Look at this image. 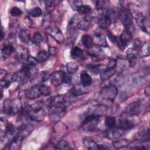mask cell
Returning a JSON list of instances; mask_svg holds the SVG:
<instances>
[{
	"mask_svg": "<svg viewBox=\"0 0 150 150\" xmlns=\"http://www.w3.org/2000/svg\"><path fill=\"white\" fill-rule=\"evenodd\" d=\"M68 104L66 101L55 103L49 107L48 115L52 122H57L66 114Z\"/></svg>",
	"mask_w": 150,
	"mask_h": 150,
	"instance_id": "1",
	"label": "cell"
},
{
	"mask_svg": "<svg viewBox=\"0 0 150 150\" xmlns=\"http://www.w3.org/2000/svg\"><path fill=\"white\" fill-rule=\"evenodd\" d=\"M25 112L30 120L37 122L43 121L46 116L44 108L40 104L38 103L27 106L25 109Z\"/></svg>",
	"mask_w": 150,
	"mask_h": 150,
	"instance_id": "2",
	"label": "cell"
},
{
	"mask_svg": "<svg viewBox=\"0 0 150 150\" xmlns=\"http://www.w3.org/2000/svg\"><path fill=\"white\" fill-rule=\"evenodd\" d=\"M51 93L50 88L44 84L33 85L25 93V97L28 99H35L40 96H48Z\"/></svg>",
	"mask_w": 150,
	"mask_h": 150,
	"instance_id": "3",
	"label": "cell"
},
{
	"mask_svg": "<svg viewBox=\"0 0 150 150\" xmlns=\"http://www.w3.org/2000/svg\"><path fill=\"white\" fill-rule=\"evenodd\" d=\"M128 11L131 16L135 18L138 25L141 28L142 31L148 34L149 32V22L146 18L141 12L139 11L137 8H135V6H133L131 5L129 6V9H128Z\"/></svg>",
	"mask_w": 150,
	"mask_h": 150,
	"instance_id": "4",
	"label": "cell"
},
{
	"mask_svg": "<svg viewBox=\"0 0 150 150\" xmlns=\"http://www.w3.org/2000/svg\"><path fill=\"white\" fill-rule=\"evenodd\" d=\"M22 110V106L19 99H6L4 101L3 110L4 112L8 115H15L20 112Z\"/></svg>",
	"mask_w": 150,
	"mask_h": 150,
	"instance_id": "5",
	"label": "cell"
},
{
	"mask_svg": "<svg viewBox=\"0 0 150 150\" xmlns=\"http://www.w3.org/2000/svg\"><path fill=\"white\" fill-rule=\"evenodd\" d=\"M117 13L119 19L125 26V29L132 33L134 30V25L132 20V16L128 9L121 6L119 8Z\"/></svg>",
	"mask_w": 150,
	"mask_h": 150,
	"instance_id": "6",
	"label": "cell"
},
{
	"mask_svg": "<svg viewBox=\"0 0 150 150\" xmlns=\"http://www.w3.org/2000/svg\"><path fill=\"white\" fill-rule=\"evenodd\" d=\"M100 117L94 115H86L81 124V128L83 131L85 132H92L95 131L98 124Z\"/></svg>",
	"mask_w": 150,
	"mask_h": 150,
	"instance_id": "7",
	"label": "cell"
},
{
	"mask_svg": "<svg viewBox=\"0 0 150 150\" xmlns=\"http://www.w3.org/2000/svg\"><path fill=\"white\" fill-rule=\"evenodd\" d=\"M114 12L112 11L105 10L100 15L98 18V24L101 28L105 29L112 23Z\"/></svg>",
	"mask_w": 150,
	"mask_h": 150,
	"instance_id": "8",
	"label": "cell"
},
{
	"mask_svg": "<svg viewBox=\"0 0 150 150\" xmlns=\"http://www.w3.org/2000/svg\"><path fill=\"white\" fill-rule=\"evenodd\" d=\"M101 96L109 100H113L117 95L118 90L113 84H108L103 87L100 91Z\"/></svg>",
	"mask_w": 150,
	"mask_h": 150,
	"instance_id": "9",
	"label": "cell"
},
{
	"mask_svg": "<svg viewBox=\"0 0 150 150\" xmlns=\"http://www.w3.org/2000/svg\"><path fill=\"white\" fill-rule=\"evenodd\" d=\"M47 33L50 35L55 41L59 43H62L64 41V36L62 31L55 26H50L47 29H46Z\"/></svg>",
	"mask_w": 150,
	"mask_h": 150,
	"instance_id": "10",
	"label": "cell"
},
{
	"mask_svg": "<svg viewBox=\"0 0 150 150\" xmlns=\"http://www.w3.org/2000/svg\"><path fill=\"white\" fill-rule=\"evenodd\" d=\"M125 110L131 115H138L142 110V103L141 101L132 102L126 107Z\"/></svg>",
	"mask_w": 150,
	"mask_h": 150,
	"instance_id": "11",
	"label": "cell"
},
{
	"mask_svg": "<svg viewBox=\"0 0 150 150\" xmlns=\"http://www.w3.org/2000/svg\"><path fill=\"white\" fill-rule=\"evenodd\" d=\"M107 109H108L107 106H106L104 104H95L89 108L86 114V115H94L100 117L104 114H105Z\"/></svg>",
	"mask_w": 150,
	"mask_h": 150,
	"instance_id": "12",
	"label": "cell"
},
{
	"mask_svg": "<svg viewBox=\"0 0 150 150\" xmlns=\"http://www.w3.org/2000/svg\"><path fill=\"white\" fill-rule=\"evenodd\" d=\"M131 149H148L150 147L149 139H137L128 145Z\"/></svg>",
	"mask_w": 150,
	"mask_h": 150,
	"instance_id": "13",
	"label": "cell"
},
{
	"mask_svg": "<svg viewBox=\"0 0 150 150\" xmlns=\"http://www.w3.org/2000/svg\"><path fill=\"white\" fill-rule=\"evenodd\" d=\"M131 39L132 33L127 29H124L120 35L118 45L120 47L124 49L129 43V42L131 41Z\"/></svg>",
	"mask_w": 150,
	"mask_h": 150,
	"instance_id": "14",
	"label": "cell"
},
{
	"mask_svg": "<svg viewBox=\"0 0 150 150\" xmlns=\"http://www.w3.org/2000/svg\"><path fill=\"white\" fill-rule=\"evenodd\" d=\"M64 73L62 71H56L50 74V82L53 86H60L64 83Z\"/></svg>",
	"mask_w": 150,
	"mask_h": 150,
	"instance_id": "15",
	"label": "cell"
},
{
	"mask_svg": "<svg viewBox=\"0 0 150 150\" xmlns=\"http://www.w3.org/2000/svg\"><path fill=\"white\" fill-rule=\"evenodd\" d=\"M33 130V126L30 124H23L17 129L16 135L23 139L29 136Z\"/></svg>",
	"mask_w": 150,
	"mask_h": 150,
	"instance_id": "16",
	"label": "cell"
},
{
	"mask_svg": "<svg viewBox=\"0 0 150 150\" xmlns=\"http://www.w3.org/2000/svg\"><path fill=\"white\" fill-rule=\"evenodd\" d=\"M50 75L47 71H41L36 73L32 80V83L33 85L42 84L46 81L49 78Z\"/></svg>",
	"mask_w": 150,
	"mask_h": 150,
	"instance_id": "17",
	"label": "cell"
},
{
	"mask_svg": "<svg viewBox=\"0 0 150 150\" xmlns=\"http://www.w3.org/2000/svg\"><path fill=\"white\" fill-rule=\"evenodd\" d=\"M139 56V52L134 47L129 48L127 51L126 57L131 66H134L136 64L138 60Z\"/></svg>",
	"mask_w": 150,
	"mask_h": 150,
	"instance_id": "18",
	"label": "cell"
},
{
	"mask_svg": "<svg viewBox=\"0 0 150 150\" xmlns=\"http://www.w3.org/2000/svg\"><path fill=\"white\" fill-rule=\"evenodd\" d=\"M135 126V124L132 121L128 118H122L118 120L116 127L123 130H129L131 129H132Z\"/></svg>",
	"mask_w": 150,
	"mask_h": 150,
	"instance_id": "19",
	"label": "cell"
},
{
	"mask_svg": "<svg viewBox=\"0 0 150 150\" xmlns=\"http://www.w3.org/2000/svg\"><path fill=\"white\" fill-rule=\"evenodd\" d=\"M67 130V127L65 124H64L63 122L60 121L56 122L54 128V137L56 140L60 138V137H63V135H64L66 132Z\"/></svg>",
	"mask_w": 150,
	"mask_h": 150,
	"instance_id": "20",
	"label": "cell"
},
{
	"mask_svg": "<svg viewBox=\"0 0 150 150\" xmlns=\"http://www.w3.org/2000/svg\"><path fill=\"white\" fill-rule=\"evenodd\" d=\"M16 52L17 59L21 62L26 63L29 57L28 49L23 46H19L16 48Z\"/></svg>",
	"mask_w": 150,
	"mask_h": 150,
	"instance_id": "21",
	"label": "cell"
},
{
	"mask_svg": "<svg viewBox=\"0 0 150 150\" xmlns=\"http://www.w3.org/2000/svg\"><path fill=\"white\" fill-rule=\"evenodd\" d=\"M23 139V138L16 134L14 137L9 141L8 144L5 147V149L12 150H16L20 149Z\"/></svg>",
	"mask_w": 150,
	"mask_h": 150,
	"instance_id": "22",
	"label": "cell"
},
{
	"mask_svg": "<svg viewBox=\"0 0 150 150\" xmlns=\"http://www.w3.org/2000/svg\"><path fill=\"white\" fill-rule=\"evenodd\" d=\"M88 54L91 57L96 59H100L104 57V53L103 49L98 46H91L88 50Z\"/></svg>",
	"mask_w": 150,
	"mask_h": 150,
	"instance_id": "23",
	"label": "cell"
},
{
	"mask_svg": "<svg viewBox=\"0 0 150 150\" xmlns=\"http://www.w3.org/2000/svg\"><path fill=\"white\" fill-rule=\"evenodd\" d=\"M124 131L117 127H115L111 129H109V130L107 132L106 135L110 139H115L120 138L124 134Z\"/></svg>",
	"mask_w": 150,
	"mask_h": 150,
	"instance_id": "24",
	"label": "cell"
},
{
	"mask_svg": "<svg viewBox=\"0 0 150 150\" xmlns=\"http://www.w3.org/2000/svg\"><path fill=\"white\" fill-rule=\"evenodd\" d=\"M93 40L96 46L105 47H107L108 46L105 36L103 34H100V33L95 34L94 38L93 39Z\"/></svg>",
	"mask_w": 150,
	"mask_h": 150,
	"instance_id": "25",
	"label": "cell"
},
{
	"mask_svg": "<svg viewBox=\"0 0 150 150\" xmlns=\"http://www.w3.org/2000/svg\"><path fill=\"white\" fill-rule=\"evenodd\" d=\"M84 145L88 149L91 150L100 149V145L97 144L95 141L90 137H85L83 139Z\"/></svg>",
	"mask_w": 150,
	"mask_h": 150,
	"instance_id": "26",
	"label": "cell"
},
{
	"mask_svg": "<svg viewBox=\"0 0 150 150\" xmlns=\"http://www.w3.org/2000/svg\"><path fill=\"white\" fill-rule=\"evenodd\" d=\"M80 82L83 87H88L92 83V79L86 71H83L80 74Z\"/></svg>",
	"mask_w": 150,
	"mask_h": 150,
	"instance_id": "27",
	"label": "cell"
},
{
	"mask_svg": "<svg viewBox=\"0 0 150 150\" xmlns=\"http://www.w3.org/2000/svg\"><path fill=\"white\" fill-rule=\"evenodd\" d=\"M115 71L116 70L115 68L107 67L105 69L101 70L100 72V78L103 81L107 80L112 76L115 74Z\"/></svg>",
	"mask_w": 150,
	"mask_h": 150,
	"instance_id": "28",
	"label": "cell"
},
{
	"mask_svg": "<svg viewBox=\"0 0 150 150\" xmlns=\"http://www.w3.org/2000/svg\"><path fill=\"white\" fill-rule=\"evenodd\" d=\"M91 21L89 19L86 18L78 22L76 25V28L82 30H87L91 27Z\"/></svg>",
	"mask_w": 150,
	"mask_h": 150,
	"instance_id": "29",
	"label": "cell"
},
{
	"mask_svg": "<svg viewBox=\"0 0 150 150\" xmlns=\"http://www.w3.org/2000/svg\"><path fill=\"white\" fill-rule=\"evenodd\" d=\"M15 49L11 44L5 45L1 49V54L4 59L9 57L14 52Z\"/></svg>",
	"mask_w": 150,
	"mask_h": 150,
	"instance_id": "30",
	"label": "cell"
},
{
	"mask_svg": "<svg viewBox=\"0 0 150 150\" xmlns=\"http://www.w3.org/2000/svg\"><path fill=\"white\" fill-rule=\"evenodd\" d=\"M49 56L50 55L49 52H47L45 50H42L38 52L35 57L38 63H41L46 60L48 59Z\"/></svg>",
	"mask_w": 150,
	"mask_h": 150,
	"instance_id": "31",
	"label": "cell"
},
{
	"mask_svg": "<svg viewBox=\"0 0 150 150\" xmlns=\"http://www.w3.org/2000/svg\"><path fill=\"white\" fill-rule=\"evenodd\" d=\"M19 38L23 43H28L30 39V33L26 29H22L19 33Z\"/></svg>",
	"mask_w": 150,
	"mask_h": 150,
	"instance_id": "32",
	"label": "cell"
},
{
	"mask_svg": "<svg viewBox=\"0 0 150 150\" xmlns=\"http://www.w3.org/2000/svg\"><path fill=\"white\" fill-rule=\"evenodd\" d=\"M81 42L84 47L90 49L93 43L92 37L89 35H84L81 38Z\"/></svg>",
	"mask_w": 150,
	"mask_h": 150,
	"instance_id": "33",
	"label": "cell"
},
{
	"mask_svg": "<svg viewBox=\"0 0 150 150\" xmlns=\"http://www.w3.org/2000/svg\"><path fill=\"white\" fill-rule=\"evenodd\" d=\"M59 3V1H45V8L46 11L47 13V14H50L54 9L55 6L57 5V4Z\"/></svg>",
	"mask_w": 150,
	"mask_h": 150,
	"instance_id": "34",
	"label": "cell"
},
{
	"mask_svg": "<svg viewBox=\"0 0 150 150\" xmlns=\"http://www.w3.org/2000/svg\"><path fill=\"white\" fill-rule=\"evenodd\" d=\"M105 125L108 129L116 127L117 121L114 117L107 116L105 119Z\"/></svg>",
	"mask_w": 150,
	"mask_h": 150,
	"instance_id": "35",
	"label": "cell"
},
{
	"mask_svg": "<svg viewBox=\"0 0 150 150\" xmlns=\"http://www.w3.org/2000/svg\"><path fill=\"white\" fill-rule=\"evenodd\" d=\"M83 54V51L81 49L77 46L73 47L70 52L71 57L73 59H76L80 57H81Z\"/></svg>",
	"mask_w": 150,
	"mask_h": 150,
	"instance_id": "36",
	"label": "cell"
},
{
	"mask_svg": "<svg viewBox=\"0 0 150 150\" xmlns=\"http://www.w3.org/2000/svg\"><path fill=\"white\" fill-rule=\"evenodd\" d=\"M86 68L89 71L94 75H97L101 71V66L98 64H87Z\"/></svg>",
	"mask_w": 150,
	"mask_h": 150,
	"instance_id": "37",
	"label": "cell"
},
{
	"mask_svg": "<svg viewBox=\"0 0 150 150\" xmlns=\"http://www.w3.org/2000/svg\"><path fill=\"white\" fill-rule=\"evenodd\" d=\"M55 149H72L71 145L66 141L61 140L59 141L54 146Z\"/></svg>",
	"mask_w": 150,
	"mask_h": 150,
	"instance_id": "38",
	"label": "cell"
},
{
	"mask_svg": "<svg viewBox=\"0 0 150 150\" xmlns=\"http://www.w3.org/2000/svg\"><path fill=\"white\" fill-rule=\"evenodd\" d=\"M139 56L142 57H148L149 55V42H146L144 45L142 46L140 52H139Z\"/></svg>",
	"mask_w": 150,
	"mask_h": 150,
	"instance_id": "39",
	"label": "cell"
},
{
	"mask_svg": "<svg viewBox=\"0 0 150 150\" xmlns=\"http://www.w3.org/2000/svg\"><path fill=\"white\" fill-rule=\"evenodd\" d=\"M79 69L77 64L74 62H69L66 64V69L69 74L76 73Z\"/></svg>",
	"mask_w": 150,
	"mask_h": 150,
	"instance_id": "40",
	"label": "cell"
},
{
	"mask_svg": "<svg viewBox=\"0 0 150 150\" xmlns=\"http://www.w3.org/2000/svg\"><path fill=\"white\" fill-rule=\"evenodd\" d=\"M28 14L34 18H37V17H39L42 15V9L37 6V7H35L31 9H30L28 11Z\"/></svg>",
	"mask_w": 150,
	"mask_h": 150,
	"instance_id": "41",
	"label": "cell"
},
{
	"mask_svg": "<svg viewBox=\"0 0 150 150\" xmlns=\"http://www.w3.org/2000/svg\"><path fill=\"white\" fill-rule=\"evenodd\" d=\"M129 143V142L127 139H122L120 140H117L113 142V146L115 148H123L126 146H128Z\"/></svg>",
	"mask_w": 150,
	"mask_h": 150,
	"instance_id": "42",
	"label": "cell"
},
{
	"mask_svg": "<svg viewBox=\"0 0 150 150\" xmlns=\"http://www.w3.org/2000/svg\"><path fill=\"white\" fill-rule=\"evenodd\" d=\"M137 139H149V129L142 130L137 134Z\"/></svg>",
	"mask_w": 150,
	"mask_h": 150,
	"instance_id": "43",
	"label": "cell"
},
{
	"mask_svg": "<svg viewBox=\"0 0 150 150\" xmlns=\"http://www.w3.org/2000/svg\"><path fill=\"white\" fill-rule=\"evenodd\" d=\"M43 40V38L42 35L39 32H35L32 38V42L36 45H39L42 43Z\"/></svg>",
	"mask_w": 150,
	"mask_h": 150,
	"instance_id": "44",
	"label": "cell"
},
{
	"mask_svg": "<svg viewBox=\"0 0 150 150\" xmlns=\"http://www.w3.org/2000/svg\"><path fill=\"white\" fill-rule=\"evenodd\" d=\"M108 2L106 1H96V7L98 10L105 11L108 6Z\"/></svg>",
	"mask_w": 150,
	"mask_h": 150,
	"instance_id": "45",
	"label": "cell"
},
{
	"mask_svg": "<svg viewBox=\"0 0 150 150\" xmlns=\"http://www.w3.org/2000/svg\"><path fill=\"white\" fill-rule=\"evenodd\" d=\"M84 91L79 86H76L74 87L70 91V94L73 96H78L84 94Z\"/></svg>",
	"mask_w": 150,
	"mask_h": 150,
	"instance_id": "46",
	"label": "cell"
},
{
	"mask_svg": "<svg viewBox=\"0 0 150 150\" xmlns=\"http://www.w3.org/2000/svg\"><path fill=\"white\" fill-rule=\"evenodd\" d=\"M79 13L83 14V15H87V14H89L91 11V8L89 5H81L78 10Z\"/></svg>",
	"mask_w": 150,
	"mask_h": 150,
	"instance_id": "47",
	"label": "cell"
},
{
	"mask_svg": "<svg viewBox=\"0 0 150 150\" xmlns=\"http://www.w3.org/2000/svg\"><path fill=\"white\" fill-rule=\"evenodd\" d=\"M10 13L11 15H12L13 16H20L22 13V11L19 8L14 6L11 9Z\"/></svg>",
	"mask_w": 150,
	"mask_h": 150,
	"instance_id": "48",
	"label": "cell"
},
{
	"mask_svg": "<svg viewBox=\"0 0 150 150\" xmlns=\"http://www.w3.org/2000/svg\"><path fill=\"white\" fill-rule=\"evenodd\" d=\"M70 5L73 10L77 11L79 8L83 5V2L81 1H70Z\"/></svg>",
	"mask_w": 150,
	"mask_h": 150,
	"instance_id": "49",
	"label": "cell"
},
{
	"mask_svg": "<svg viewBox=\"0 0 150 150\" xmlns=\"http://www.w3.org/2000/svg\"><path fill=\"white\" fill-rule=\"evenodd\" d=\"M10 84H11V81L9 80H6V79L1 80L0 86H1V89H5V88H8L10 86Z\"/></svg>",
	"mask_w": 150,
	"mask_h": 150,
	"instance_id": "50",
	"label": "cell"
},
{
	"mask_svg": "<svg viewBox=\"0 0 150 150\" xmlns=\"http://www.w3.org/2000/svg\"><path fill=\"white\" fill-rule=\"evenodd\" d=\"M107 36H108V39L110 40L111 42H112V43H117L118 45V41L117 39V38L114 35H112V33H111V32H107Z\"/></svg>",
	"mask_w": 150,
	"mask_h": 150,
	"instance_id": "51",
	"label": "cell"
},
{
	"mask_svg": "<svg viewBox=\"0 0 150 150\" xmlns=\"http://www.w3.org/2000/svg\"><path fill=\"white\" fill-rule=\"evenodd\" d=\"M117 64V62L115 60L111 59L110 60L109 62L107 63V67H110V68H115Z\"/></svg>",
	"mask_w": 150,
	"mask_h": 150,
	"instance_id": "52",
	"label": "cell"
},
{
	"mask_svg": "<svg viewBox=\"0 0 150 150\" xmlns=\"http://www.w3.org/2000/svg\"><path fill=\"white\" fill-rule=\"evenodd\" d=\"M71 82V77L67 73H64V83L67 84H70Z\"/></svg>",
	"mask_w": 150,
	"mask_h": 150,
	"instance_id": "53",
	"label": "cell"
},
{
	"mask_svg": "<svg viewBox=\"0 0 150 150\" xmlns=\"http://www.w3.org/2000/svg\"><path fill=\"white\" fill-rule=\"evenodd\" d=\"M57 52V49L56 48L54 47H51L50 46L49 47V55H54Z\"/></svg>",
	"mask_w": 150,
	"mask_h": 150,
	"instance_id": "54",
	"label": "cell"
},
{
	"mask_svg": "<svg viewBox=\"0 0 150 150\" xmlns=\"http://www.w3.org/2000/svg\"><path fill=\"white\" fill-rule=\"evenodd\" d=\"M6 74H7V73H6V70H4V69H1V71H0V78H1V80H2L4 78H5V76H6Z\"/></svg>",
	"mask_w": 150,
	"mask_h": 150,
	"instance_id": "55",
	"label": "cell"
},
{
	"mask_svg": "<svg viewBox=\"0 0 150 150\" xmlns=\"http://www.w3.org/2000/svg\"><path fill=\"white\" fill-rule=\"evenodd\" d=\"M145 94L146 96H149L150 95V87L149 86H148L145 89Z\"/></svg>",
	"mask_w": 150,
	"mask_h": 150,
	"instance_id": "56",
	"label": "cell"
},
{
	"mask_svg": "<svg viewBox=\"0 0 150 150\" xmlns=\"http://www.w3.org/2000/svg\"><path fill=\"white\" fill-rule=\"evenodd\" d=\"M5 33L4 32V30H3V28H1V40H2L3 39V38H4V36H5Z\"/></svg>",
	"mask_w": 150,
	"mask_h": 150,
	"instance_id": "57",
	"label": "cell"
}]
</instances>
